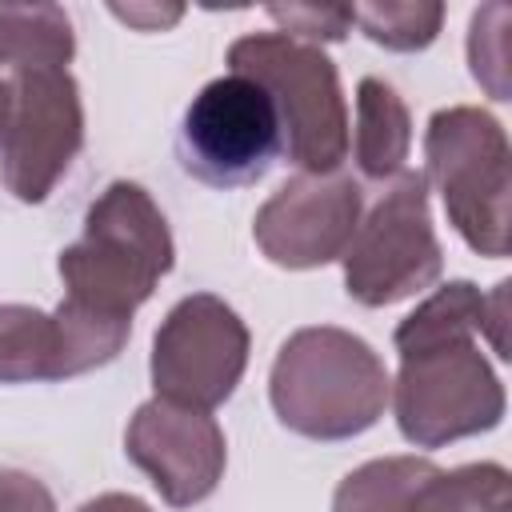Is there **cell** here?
Masks as SVG:
<instances>
[{
    "instance_id": "cell-1",
    "label": "cell",
    "mask_w": 512,
    "mask_h": 512,
    "mask_svg": "<svg viewBox=\"0 0 512 512\" xmlns=\"http://www.w3.org/2000/svg\"><path fill=\"white\" fill-rule=\"evenodd\" d=\"M508 280L488 296L472 280H448L416 312H408L392 344L400 352V372L392 380L388 404L396 428L416 448H444L464 436L492 432L504 420L508 396L480 352V336L500 360H508Z\"/></svg>"
},
{
    "instance_id": "cell-2",
    "label": "cell",
    "mask_w": 512,
    "mask_h": 512,
    "mask_svg": "<svg viewBox=\"0 0 512 512\" xmlns=\"http://www.w3.org/2000/svg\"><path fill=\"white\" fill-rule=\"evenodd\" d=\"M388 368L348 328L312 324L296 328L268 376L276 420L308 440H352L368 432L388 408Z\"/></svg>"
},
{
    "instance_id": "cell-3",
    "label": "cell",
    "mask_w": 512,
    "mask_h": 512,
    "mask_svg": "<svg viewBox=\"0 0 512 512\" xmlns=\"http://www.w3.org/2000/svg\"><path fill=\"white\" fill-rule=\"evenodd\" d=\"M172 264L176 244L168 220L148 188L132 180H112L88 204L84 236L56 260L68 300L116 320H132V312L156 292Z\"/></svg>"
},
{
    "instance_id": "cell-4",
    "label": "cell",
    "mask_w": 512,
    "mask_h": 512,
    "mask_svg": "<svg viewBox=\"0 0 512 512\" xmlns=\"http://www.w3.org/2000/svg\"><path fill=\"white\" fill-rule=\"evenodd\" d=\"M228 68L264 88L280 120V152L296 168L340 172L348 156V104L340 72L320 44L248 32L228 44Z\"/></svg>"
},
{
    "instance_id": "cell-5",
    "label": "cell",
    "mask_w": 512,
    "mask_h": 512,
    "mask_svg": "<svg viewBox=\"0 0 512 512\" xmlns=\"http://www.w3.org/2000/svg\"><path fill=\"white\" fill-rule=\"evenodd\" d=\"M424 180L436 184L452 228L480 256H508L512 148L504 124L472 104L432 112L424 128Z\"/></svg>"
},
{
    "instance_id": "cell-6",
    "label": "cell",
    "mask_w": 512,
    "mask_h": 512,
    "mask_svg": "<svg viewBox=\"0 0 512 512\" xmlns=\"http://www.w3.org/2000/svg\"><path fill=\"white\" fill-rule=\"evenodd\" d=\"M80 148L84 104L68 68L0 76V180L20 204H44Z\"/></svg>"
},
{
    "instance_id": "cell-7",
    "label": "cell",
    "mask_w": 512,
    "mask_h": 512,
    "mask_svg": "<svg viewBox=\"0 0 512 512\" xmlns=\"http://www.w3.org/2000/svg\"><path fill=\"white\" fill-rule=\"evenodd\" d=\"M344 288L364 308L400 304L432 288L444 272V248L428 212L424 172H400L388 192L360 216L344 256Z\"/></svg>"
},
{
    "instance_id": "cell-8",
    "label": "cell",
    "mask_w": 512,
    "mask_h": 512,
    "mask_svg": "<svg viewBox=\"0 0 512 512\" xmlns=\"http://www.w3.org/2000/svg\"><path fill=\"white\" fill-rule=\"evenodd\" d=\"M180 164L188 176L212 188L256 184L280 156V120L272 100L248 76L208 80L180 120L176 140Z\"/></svg>"
},
{
    "instance_id": "cell-9",
    "label": "cell",
    "mask_w": 512,
    "mask_h": 512,
    "mask_svg": "<svg viewBox=\"0 0 512 512\" xmlns=\"http://www.w3.org/2000/svg\"><path fill=\"white\" fill-rule=\"evenodd\" d=\"M248 324L212 292H192L168 308L152 336V388L160 400L212 412L248 368Z\"/></svg>"
},
{
    "instance_id": "cell-10",
    "label": "cell",
    "mask_w": 512,
    "mask_h": 512,
    "mask_svg": "<svg viewBox=\"0 0 512 512\" xmlns=\"http://www.w3.org/2000/svg\"><path fill=\"white\" fill-rule=\"evenodd\" d=\"M132 336V320L60 300L52 312L32 304H0V384L68 380L104 368Z\"/></svg>"
},
{
    "instance_id": "cell-11",
    "label": "cell",
    "mask_w": 512,
    "mask_h": 512,
    "mask_svg": "<svg viewBox=\"0 0 512 512\" xmlns=\"http://www.w3.org/2000/svg\"><path fill=\"white\" fill-rule=\"evenodd\" d=\"M332 512H512L508 468L492 460L440 468L428 456H380L336 484Z\"/></svg>"
},
{
    "instance_id": "cell-12",
    "label": "cell",
    "mask_w": 512,
    "mask_h": 512,
    "mask_svg": "<svg viewBox=\"0 0 512 512\" xmlns=\"http://www.w3.org/2000/svg\"><path fill=\"white\" fill-rule=\"evenodd\" d=\"M364 216V192L348 172H300L256 212L252 236L276 268H320L344 256Z\"/></svg>"
},
{
    "instance_id": "cell-13",
    "label": "cell",
    "mask_w": 512,
    "mask_h": 512,
    "mask_svg": "<svg viewBox=\"0 0 512 512\" xmlns=\"http://www.w3.org/2000/svg\"><path fill=\"white\" fill-rule=\"evenodd\" d=\"M128 460L148 472L152 488L172 508H192L216 492L228 464V444L220 424L172 400H144L124 432Z\"/></svg>"
},
{
    "instance_id": "cell-14",
    "label": "cell",
    "mask_w": 512,
    "mask_h": 512,
    "mask_svg": "<svg viewBox=\"0 0 512 512\" xmlns=\"http://www.w3.org/2000/svg\"><path fill=\"white\" fill-rule=\"evenodd\" d=\"M412 148V116L400 92L380 80L364 76L356 84V140L352 156L364 180H392L404 172Z\"/></svg>"
},
{
    "instance_id": "cell-15",
    "label": "cell",
    "mask_w": 512,
    "mask_h": 512,
    "mask_svg": "<svg viewBox=\"0 0 512 512\" xmlns=\"http://www.w3.org/2000/svg\"><path fill=\"white\" fill-rule=\"evenodd\" d=\"M76 56L72 16L60 4H0V68H68Z\"/></svg>"
},
{
    "instance_id": "cell-16",
    "label": "cell",
    "mask_w": 512,
    "mask_h": 512,
    "mask_svg": "<svg viewBox=\"0 0 512 512\" xmlns=\"http://www.w3.org/2000/svg\"><path fill=\"white\" fill-rule=\"evenodd\" d=\"M352 24L380 48L420 52L440 36L444 4L440 0H384V4H352Z\"/></svg>"
},
{
    "instance_id": "cell-17",
    "label": "cell",
    "mask_w": 512,
    "mask_h": 512,
    "mask_svg": "<svg viewBox=\"0 0 512 512\" xmlns=\"http://www.w3.org/2000/svg\"><path fill=\"white\" fill-rule=\"evenodd\" d=\"M504 24H508V8L504 4L476 8L472 12V24H468V64H472L476 84H484L492 100H508Z\"/></svg>"
},
{
    "instance_id": "cell-18",
    "label": "cell",
    "mask_w": 512,
    "mask_h": 512,
    "mask_svg": "<svg viewBox=\"0 0 512 512\" xmlns=\"http://www.w3.org/2000/svg\"><path fill=\"white\" fill-rule=\"evenodd\" d=\"M284 32V36H296V40H344L352 32V4H268L264 8Z\"/></svg>"
},
{
    "instance_id": "cell-19",
    "label": "cell",
    "mask_w": 512,
    "mask_h": 512,
    "mask_svg": "<svg viewBox=\"0 0 512 512\" xmlns=\"http://www.w3.org/2000/svg\"><path fill=\"white\" fill-rule=\"evenodd\" d=\"M0 512H56V500L32 472L0 468Z\"/></svg>"
},
{
    "instance_id": "cell-20",
    "label": "cell",
    "mask_w": 512,
    "mask_h": 512,
    "mask_svg": "<svg viewBox=\"0 0 512 512\" xmlns=\"http://www.w3.org/2000/svg\"><path fill=\"white\" fill-rule=\"evenodd\" d=\"M112 16H120V20H128V24L144 28V32H160V28L176 24L184 16V8H156V4H128V8H120V4H112Z\"/></svg>"
},
{
    "instance_id": "cell-21",
    "label": "cell",
    "mask_w": 512,
    "mask_h": 512,
    "mask_svg": "<svg viewBox=\"0 0 512 512\" xmlns=\"http://www.w3.org/2000/svg\"><path fill=\"white\" fill-rule=\"evenodd\" d=\"M76 512H152L140 496H128V492H100L92 500H84Z\"/></svg>"
}]
</instances>
